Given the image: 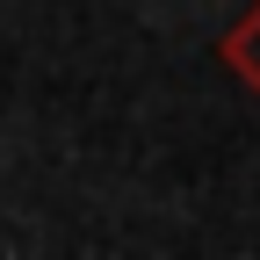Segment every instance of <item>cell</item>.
I'll use <instances>...</instances> for the list:
<instances>
[{
    "mask_svg": "<svg viewBox=\"0 0 260 260\" xmlns=\"http://www.w3.org/2000/svg\"><path fill=\"white\" fill-rule=\"evenodd\" d=\"M217 58H224V73H232L246 94H260V8H246L232 29H224V44H217Z\"/></svg>",
    "mask_w": 260,
    "mask_h": 260,
    "instance_id": "cell-1",
    "label": "cell"
}]
</instances>
